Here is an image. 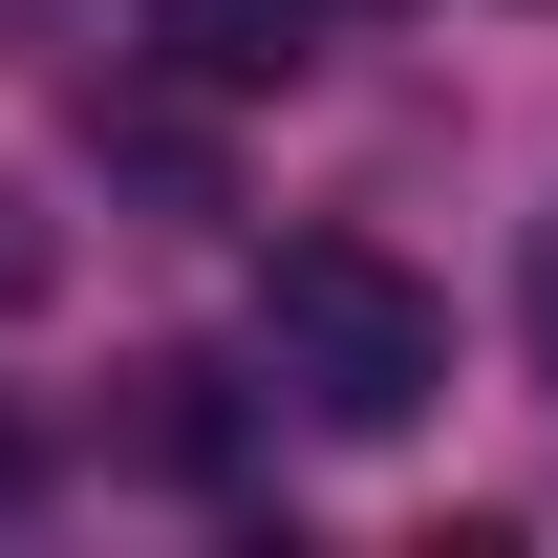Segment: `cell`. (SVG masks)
Returning a JSON list of instances; mask_svg holds the SVG:
<instances>
[{
  "instance_id": "cell-1",
  "label": "cell",
  "mask_w": 558,
  "mask_h": 558,
  "mask_svg": "<svg viewBox=\"0 0 558 558\" xmlns=\"http://www.w3.org/2000/svg\"><path fill=\"white\" fill-rule=\"evenodd\" d=\"M258 365L323 429H409L429 387H451V301H429L387 236H279L258 258Z\"/></svg>"
},
{
  "instance_id": "cell-3",
  "label": "cell",
  "mask_w": 558,
  "mask_h": 558,
  "mask_svg": "<svg viewBox=\"0 0 558 558\" xmlns=\"http://www.w3.org/2000/svg\"><path fill=\"white\" fill-rule=\"evenodd\" d=\"M537 344H558V279H537Z\"/></svg>"
},
{
  "instance_id": "cell-2",
  "label": "cell",
  "mask_w": 558,
  "mask_h": 558,
  "mask_svg": "<svg viewBox=\"0 0 558 558\" xmlns=\"http://www.w3.org/2000/svg\"><path fill=\"white\" fill-rule=\"evenodd\" d=\"M323 22H344V0H150V65L236 108V86H301V65H323Z\"/></svg>"
}]
</instances>
